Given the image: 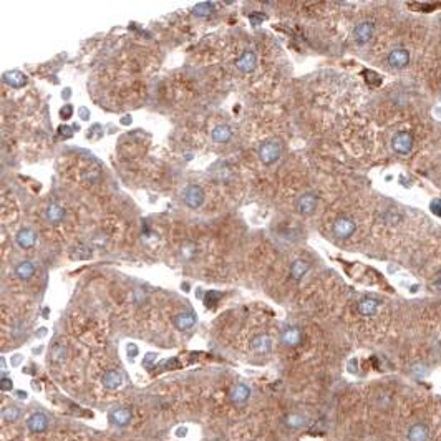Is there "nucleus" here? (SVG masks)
I'll list each match as a JSON object with an SVG mask.
<instances>
[{"label":"nucleus","mask_w":441,"mask_h":441,"mask_svg":"<svg viewBox=\"0 0 441 441\" xmlns=\"http://www.w3.org/2000/svg\"><path fill=\"white\" fill-rule=\"evenodd\" d=\"M282 155V144L279 139H269L259 148V160L264 165H272L280 158Z\"/></svg>","instance_id":"1"},{"label":"nucleus","mask_w":441,"mask_h":441,"mask_svg":"<svg viewBox=\"0 0 441 441\" xmlns=\"http://www.w3.org/2000/svg\"><path fill=\"white\" fill-rule=\"evenodd\" d=\"M332 231H334L335 237L348 239V237H352L353 234H355L357 224H355V221L350 219V217L342 216V217H339V219H335L334 226H332Z\"/></svg>","instance_id":"2"},{"label":"nucleus","mask_w":441,"mask_h":441,"mask_svg":"<svg viewBox=\"0 0 441 441\" xmlns=\"http://www.w3.org/2000/svg\"><path fill=\"white\" fill-rule=\"evenodd\" d=\"M391 148L398 155H410L413 150V134L410 131H400L391 138Z\"/></svg>","instance_id":"3"},{"label":"nucleus","mask_w":441,"mask_h":441,"mask_svg":"<svg viewBox=\"0 0 441 441\" xmlns=\"http://www.w3.org/2000/svg\"><path fill=\"white\" fill-rule=\"evenodd\" d=\"M183 201L188 208L198 209L204 203V191L196 184H189V186L183 191Z\"/></svg>","instance_id":"4"},{"label":"nucleus","mask_w":441,"mask_h":441,"mask_svg":"<svg viewBox=\"0 0 441 441\" xmlns=\"http://www.w3.org/2000/svg\"><path fill=\"white\" fill-rule=\"evenodd\" d=\"M373 32H375L373 22H370V20L360 22V24L353 29V39H355L358 45H365V43H368L373 39Z\"/></svg>","instance_id":"5"},{"label":"nucleus","mask_w":441,"mask_h":441,"mask_svg":"<svg viewBox=\"0 0 441 441\" xmlns=\"http://www.w3.org/2000/svg\"><path fill=\"white\" fill-rule=\"evenodd\" d=\"M319 198L314 193H306L297 199V211L304 216H310L317 211Z\"/></svg>","instance_id":"6"},{"label":"nucleus","mask_w":441,"mask_h":441,"mask_svg":"<svg viewBox=\"0 0 441 441\" xmlns=\"http://www.w3.org/2000/svg\"><path fill=\"white\" fill-rule=\"evenodd\" d=\"M101 385L110 391L119 390L124 385L123 373L119 372V370H108V372H105V375L101 377Z\"/></svg>","instance_id":"7"},{"label":"nucleus","mask_w":441,"mask_h":441,"mask_svg":"<svg viewBox=\"0 0 441 441\" xmlns=\"http://www.w3.org/2000/svg\"><path fill=\"white\" fill-rule=\"evenodd\" d=\"M131 410L126 406H119V408H115L111 413H110V423L113 424V426H118V428H124L128 426L129 423H131Z\"/></svg>","instance_id":"8"},{"label":"nucleus","mask_w":441,"mask_h":441,"mask_svg":"<svg viewBox=\"0 0 441 441\" xmlns=\"http://www.w3.org/2000/svg\"><path fill=\"white\" fill-rule=\"evenodd\" d=\"M386 62L391 68H405L408 63H410V53L405 48H395L388 53L386 57Z\"/></svg>","instance_id":"9"},{"label":"nucleus","mask_w":441,"mask_h":441,"mask_svg":"<svg viewBox=\"0 0 441 441\" xmlns=\"http://www.w3.org/2000/svg\"><path fill=\"white\" fill-rule=\"evenodd\" d=\"M229 398L236 406L246 405V403L249 401V398H250V388L247 385H244V383H236L231 388Z\"/></svg>","instance_id":"10"},{"label":"nucleus","mask_w":441,"mask_h":441,"mask_svg":"<svg viewBox=\"0 0 441 441\" xmlns=\"http://www.w3.org/2000/svg\"><path fill=\"white\" fill-rule=\"evenodd\" d=\"M236 65H237V70H239V72H242V73L249 75V73H252V72H254L255 67H257V57H255V53H254V52L246 50L241 57L237 58Z\"/></svg>","instance_id":"11"},{"label":"nucleus","mask_w":441,"mask_h":441,"mask_svg":"<svg viewBox=\"0 0 441 441\" xmlns=\"http://www.w3.org/2000/svg\"><path fill=\"white\" fill-rule=\"evenodd\" d=\"M27 428L32 433H43L48 428V418L45 413L42 411H35L34 415H30V418L27 420Z\"/></svg>","instance_id":"12"},{"label":"nucleus","mask_w":441,"mask_h":441,"mask_svg":"<svg viewBox=\"0 0 441 441\" xmlns=\"http://www.w3.org/2000/svg\"><path fill=\"white\" fill-rule=\"evenodd\" d=\"M250 348H252V352L259 353V355H265V353L272 350V339L265 334L255 335L250 340Z\"/></svg>","instance_id":"13"},{"label":"nucleus","mask_w":441,"mask_h":441,"mask_svg":"<svg viewBox=\"0 0 441 441\" xmlns=\"http://www.w3.org/2000/svg\"><path fill=\"white\" fill-rule=\"evenodd\" d=\"M15 241H17L19 247L22 249H32L37 244V234L34 229H30V227H24V229H20L17 232V237H15Z\"/></svg>","instance_id":"14"},{"label":"nucleus","mask_w":441,"mask_h":441,"mask_svg":"<svg viewBox=\"0 0 441 441\" xmlns=\"http://www.w3.org/2000/svg\"><path fill=\"white\" fill-rule=\"evenodd\" d=\"M173 324L178 330L186 332L196 325V315L193 312H181L173 319Z\"/></svg>","instance_id":"15"},{"label":"nucleus","mask_w":441,"mask_h":441,"mask_svg":"<svg viewBox=\"0 0 441 441\" xmlns=\"http://www.w3.org/2000/svg\"><path fill=\"white\" fill-rule=\"evenodd\" d=\"M280 340H282V344L287 347H297L302 340V332L299 327H288V329L282 332Z\"/></svg>","instance_id":"16"},{"label":"nucleus","mask_w":441,"mask_h":441,"mask_svg":"<svg viewBox=\"0 0 441 441\" xmlns=\"http://www.w3.org/2000/svg\"><path fill=\"white\" fill-rule=\"evenodd\" d=\"M4 81L12 88H24L27 85V77L19 70H10L4 73Z\"/></svg>","instance_id":"17"},{"label":"nucleus","mask_w":441,"mask_h":441,"mask_svg":"<svg viewBox=\"0 0 441 441\" xmlns=\"http://www.w3.org/2000/svg\"><path fill=\"white\" fill-rule=\"evenodd\" d=\"M378 307H380V302L370 297H365L358 302V312H360V315H363V317H373V315L378 312Z\"/></svg>","instance_id":"18"},{"label":"nucleus","mask_w":441,"mask_h":441,"mask_svg":"<svg viewBox=\"0 0 441 441\" xmlns=\"http://www.w3.org/2000/svg\"><path fill=\"white\" fill-rule=\"evenodd\" d=\"M211 138L216 143H227L232 138V128L227 124H217L211 131Z\"/></svg>","instance_id":"19"},{"label":"nucleus","mask_w":441,"mask_h":441,"mask_svg":"<svg viewBox=\"0 0 441 441\" xmlns=\"http://www.w3.org/2000/svg\"><path fill=\"white\" fill-rule=\"evenodd\" d=\"M309 269H310V264L307 262V260H304V259L293 260L290 265V277L293 280H301L302 277L309 272Z\"/></svg>","instance_id":"20"},{"label":"nucleus","mask_w":441,"mask_h":441,"mask_svg":"<svg viewBox=\"0 0 441 441\" xmlns=\"http://www.w3.org/2000/svg\"><path fill=\"white\" fill-rule=\"evenodd\" d=\"M67 357H68V348H67V345L55 344V345L52 347V350H50V360L53 363L62 365V363L67 362Z\"/></svg>","instance_id":"21"},{"label":"nucleus","mask_w":441,"mask_h":441,"mask_svg":"<svg viewBox=\"0 0 441 441\" xmlns=\"http://www.w3.org/2000/svg\"><path fill=\"white\" fill-rule=\"evenodd\" d=\"M307 423H309L307 416L302 415V413H288L285 416V424L292 429H301L306 426Z\"/></svg>","instance_id":"22"},{"label":"nucleus","mask_w":441,"mask_h":441,"mask_svg":"<svg viewBox=\"0 0 441 441\" xmlns=\"http://www.w3.org/2000/svg\"><path fill=\"white\" fill-rule=\"evenodd\" d=\"M65 217V211L62 206L58 204H50L47 208V221L50 222V224H58V222H62Z\"/></svg>","instance_id":"23"},{"label":"nucleus","mask_w":441,"mask_h":441,"mask_svg":"<svg viewBox=\"0 0 441 441\" xmlns=\"http://www.w3.org/2000/svg\"><path fill=\"white\" fill-rule=\"evenodd\" d=\"M15 274H17L19 279L22 280H29L34 277L35 274V267L34 264L30 262V260H24V262H20L17 267H15Z\"/></svg>","instance_id":"24"},{"label":"nucleus","mask_w":441,"mask_h":441,"mask_svg":"<svg viewBox=\"0 0 441 441\" xmlns=\"http://www.w3.org/2000/svg\"><path fill=\"white\" fill-rule=\"evenodd\" d=\"M428 438V429L423 424H416L408 431V439L410 441H424Z\"/></svg>","instance_id":"25"},{"label":"nucleus","mask_w":441,"mask_h":441,"mask_svg":"<svg viewBox=\"0 0 441 441\" xmlns=\"http://www.w3.org/2000/svg\"><path fill=\"white\" fill-rule=\"evenodd\" d=\"M20 408H17V406H5L4 410H2V418L7 423H15L20 418Z\"/></svg>","instance_id":"26"},{"label":"nucleus","mask_w":441,"mask_h":441,"mask_svg":"<svg viewBox=\"0 0 441 441\" xmlns=\"http://www.w3.org/2000/svg\"><path fill=\"white\" fill-rule=\"evenodd\" d=\"M214 10V4L212 2H201L193 9V14L198 15V17H209Z\"/></svg>","instance_id":"27"},{"label":"nucleus","mask_w":441,"mask_h":441,"mask_svg":"<svg viewBox=\"0 0 441 441\" xmlns=\"http://www.w3.org/2000/svg\"><path fill=\"white\" fill-rule=\"evenodd\" d=\"M72 257L75 259V260H85V259H90L91 257V249L90 247H86V246H83V244H80V246H77V247H73L72 249Z\"/></svg>","instance_id":"28"},{"label":"nucleus","mask_w":441,"mask_h":441,"mask_svg":"<svg viewBox=\"0 0 441 441\" xmlns=\"http://www.w3.org/2000/svg\"><path fill=\"white\" fill-rule=\"evenodd\" d=\"M221 292H216V290H211V292H208L206 293V297H204V304L208 307H214L217 302L221 301Z\"/></svg>","instance_id":"29"},{"label":"nucleus","mask_w":441,"mask_h":441,"mask_svg":"<svg viewBox=\"0 0 441 441\" xmlns=\"http://www.w3.org/2000/svg\"><path fill=\"white\" fill-rule=\"evenodd\" d=\"M181 254H183V257L186 260L193 259L194 254H196V246H194V244H186V246H183Z\"/></svg>","instance_id":"30"},{"label":"nucleus","mask_w":441,"mask_h":441,"mask_svg":"<svg viewBox=\"0 0 441 441\" xmlns=\"http://www.w3.org/2000/svg\"><path fill=\"white\" fill-rule=\"evenodd\" d=\"M429 211H431L434 216L441 217V199L439 198L431 199V203H429Z\"/></svg>","instance_id":"31"},{"label":"nucleus","mask_w":441,"mask_h":441,"mask_svg":"<svg viewBox=\"0 0 441 441\" xmlns=\"http://www.w3.org/2000/svg\"><path fill=\"white\" fill-rule=\"evenodd\" d=\"M363 75H365V77H368L367 81H368L370 85H375V86H377V85L382 83V80H380V77H378V75L375 73V72H368V70H365Z\"/></svg>","instance_id":"32"},{"label":"nucleus","mask_w":441,"mask_h":441,"mask_svg":"<svg viewBox=\"0 0 441 441\" xmlns=\"http://www.w3.org/2000/svg\"><path fill=\"white\" fill-rule=\"evenodd\" d=\"M400 219H401V217H400L398 214H396L395 211H388V212H386V214H385L386 224H391V226H393V224H396V222H398Z\"/></svg>","instance_id":"33"},{"label":"nucleus","mask_w":441,"mask_h":441,"mask_svg":"<svg viewBox=\"0 0 441 441\" xmlns=\"http://www.w3.org/2000/svg\"><path fill=\"white\" fill-rule=\"evenodd\" d=\"M156 358H158L156 353H153V352H151V353H146V355H144V360H143V367H144V368H151V367H153V365H155Z\"/></svg>","instance_id":"34"},{"label":"nucleus","mask_w":441,"mask_h":441,"mask_svg":"<svg viewBox=\"0 0 441 441\" xmlns=\"http://www.w3.org/2000/svg\"><path fill=\"white\" fill-rule=\"evenodd\" d=\"M126 353H128V358H129V360H134V358L138 357V353H139L138 345H136V344H128V347H126Z\"/></svg>","instance_id":"35"},{"label":"nucleus","mask_w":441,"mask_h":441,"mask_svg":"<svg viewBox=\"0 0 441 441\" xmlns=\"http://www.w3.org/2000/svg\"><path fill=\"white\" fill-rule=\"evenodd\" d=\"M411 9H420L421 12H429V10H433L434 7H436V4H410Z\"/></svg>","instance_id":"36"},{"label":"nucleus","mask_w":441,"mask_h":441,"mask_svg":"<svg viewBox=\"0 0 441 441\" xmlns=\"http://www.w3.org/2000/svg\"><path fill=\"white\" fill-rule=\"evenodd\" d=\"M0 388H2L4 391H10L14 388V382L12 378H7V377H2L0 378Z\"/></svg>","instance_id":"37"},{"label":"nucleus","mask_w":441,"mask_h":441,"mask_svg":"<svg viewBox=\"0 0 441 441\" xmlns=\"http://www.w3.org/2000/svg\"><path fill=\"white\" fill-rule=\"evenodd\" d=\"M60 115H62L63 119H70L73 115V106L72 105H65L62 110H60Z\"/></svg>","instance_id":"38"},{"label":"nucleus","mask_w":441,"mask_h":441,"mask_svg":"<svg viewBox=\"0 0 441 441\" xmlns=\"http://www.w3.org/2000/svg\"><path fill=\"white\" fill-rule=\"evenodd\" d=\"M249 19H250V24H252L254 27H259V25H260V22H262V20L265 19V15L255 12V14H250V17H249Z\"/></svg>","instance_id":"39"},{"label":"nucleus","mask_w":441,"mask_h":441,"mask_svg":"<svg viewBox=\"0 0 441 441\" xmlns=\"http://www.w3.org/2000/svg\"><path fill=\"white\" fill-rule=\"evenodd\" d=\"M174 434H176L178 438H184L188 434V428L186 426H178L176 431H174Z\"/></svg>","instance_id":"40"},{"label":"nucleus","mask_w":441,"mask_h":441,"mask_svg":"<svg viewBox=\"0 0 441 441\" xmlns=\"http://www.w3.org/2000/svg\"><path fill=\"white\" fill-rule=\"evenodd\" d=\"M78 113H80L81 119H88V118H90V111L86 110V108H80V110H78Z\"/></svg>","instance_id":"41"},{"label":"nucleus","mask_w":441,"mask_h":441,"mask_svg":"<svg viewBox=\"0 0 441 441\" xmlns=\"http://www.w3.org/2000/svg\"><path fill=\"white\" fill-rule=\"evenodd\" d=\"M357 365H358V363H357L355 358H352L350 363H348V370H350L352 373H355V372H357Z\"/></svg>","instance_id":"42"},{"label":"nucleus","mask_w":441,"mask_h":441,"mask_svg":"<svg viewBox=\"0 0 441 441\" xmlns=\"http://www.w3.org/2000/svg\"><path fill=\"white\" fill-rule=\"evenodd\" d=\"M22 362V355H14L12 357V367H19Z\"/></svg>","instance_id":"43"},{"label":"nucleus","mask_w":441,"mask_h":441,"mask_svg":"<svg viewBox=\"0 0 441 441\" xmlns=\"http://www.w3.org/2000/svg\"><path fill=\"white\" fill-rule=\"evenodd\" d=\"M434 287H436L438 290H441V274H438L436 280H434Z\"/></svg>","instance_id":"44"},{"label":"nucleus","mask_w":441,"mask_h":441,"mask_svg":"<svg viewBox=\"0 0 441 441\" xmlns=\"http://www.w3.org/2000/svg\"><path fill=\"white\" fill-rule=\"evenodd\" d=\"M70 95H72V90H70V88H67V90H63V93H62V96H63V100H65V98H67V100H68V98H70Z\"/></svg>","instance_id":"45"},{"label":"nucleus","mask_w":441,"mask_h":441,"mask_svg":"<svg viewBox=\"0 0 441 441\" xmlns=\"http://www.w3.org/2000/svg\"><path fill=\"white\" fill-rule=\"evenodd\" d=\"M15 395H17L19 398H24V400H27V396H29V395L25 393V391H15Z\"/></svg>","instance_id":"46"},{"label":"nucleus","mask_w":441,"mask_h":441,"mask_svg":"<svg viewBox=\"0 0 441 441\" xmlns=\"http://www.w3.org/2000/svg\"><path fill=\"white\" fill-rule=\"evenodd\" d=\"M121 123H123V124H129V123H131V116H124V118L121 119Z\"/></svg>","instance_id":"47"},{"label":"nucleus","mask_w":441,"mask_h":441,"mask_svg":"<svg viewBox=\"0 0 441 441\" xmlns=\"http://www.w3.org/2000/svg\"><path fill=\"white\" fill-rule=\"evenodd\" d=\"M254 441H259V439H254Z\"/></svg>","instance_id":"48"}]
</instances>
